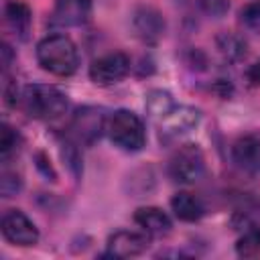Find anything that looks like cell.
Wrapping results in <instances>:
<instances>
[{
	"mask_svg": "<svg viewBox=\"0 0 260 260\" xmlns=\"http://www.w3.org/2000/svg\"><path fill=\"white\" fill-rule=\"evenodd\" d=\"M39 65L53 75H73L79 65V53L75 43L65 35H49L37 45Z\"/></svg>",
	"mask_w": 260,
	"mask_h": 260,
	"instance_id": "1",
	"label": "cell"
},
{
	"mask_svg": "<svg viewBox=\"0 0 260 260\" xmlns=\"http://www.w3.org/2000/svg\"><path fill=\"white\" fill-rule=\"evenodd\" d=\"M20 108L37 120H55L67 110V98L53 85L32 83L22 89L18 95Z\"/></svg>",
	"mask_w": 260,
	"mask_h": 260,
	"instance_id": "2",
	"label": "cell"
},
{
	"mask_svg": "<svg viewBox=\"0 0 260 260\" xmlns=\"http://www.w3.org/2000/svg\"><path fill=\"white\" fill-rule=\"evenodd\" d=\"M106 132L110 140L128 152H136L146 142V132L142 120L130 110H118L106 120Z\"/></svg>",
	"mask_w": 260,
	"mask_h": 260,
	"instance_id": "3",
	"label": "cell"
},
{
	"mask_svg": "<svg viewBox=\"0 0 260 260\" xmlns=\"http://www.w3.org/2000/svg\"><path fill=\"white\" fill-rule=\"evenodd\" d=\"M205 173V158L199 146L183 144L169 160V175L177 183H195Z\"/></svg>",
	"mask_w": 260,
	"mask_h": 260,
	"instance_id": "4",
	"label": "cell"
},
{
	"mask_svg": "<svg viewBox=\"0 0 260 260\" xmlns=\"http://www.w3.org/2000/svg\"><path fill=\"white\" fill-rule=\"evenodd\" d=\"M128 69H130L128 55L116 51V53H108V55L95 59L89 65V77L95 85H114L126 77Z\"/></svg>",
	"mask_w": 260,
	"mask_h": 260,
	"instance_id": "5",
	"label": "cell"
},
{
	"mask_svg": "<svg viewBox=\"0 0 260 260\" xmlns=\"http://www.w3.org/2000/svg\"><path fill=\"white\" fill-rule=\"evenodd\" d=\"M2 234L8 242L16 246H32L39 240V232L35 223L18 209H10L2 217Z\"/></svg>",
	"mask_w": 260,
	"mask_h": 260,
	"instance_id": "6",
	"label": "cell"
},
{
	"mask_svg": "<svg viewBox=\"0 0 260 260\" xmlns=\"http://www.w3.org/2000/svg\"><path fill=\"white\" fill-rule=\"evenodd\" d=\"M91 16L89 0H57L51 12L53 26H79Z\"/></svg>",
	"mask_w": 260,
	"mask_h": 260,
	"instance_id": "7",
	"label": "cell"
},
{
	"mask_svg": "<svg viewBox=\"0 0 260 260\" xmlns=\"http://www.w3.org/2000/svg\"><path fill=\"white\" fill-rule=\"evenodd\" d=\"M150 240L146 234L140 232H130V230H120L108 238V254L114 258H130L138 256L148 248Z\"/></svg>",
	"mask_w": 260,
	"mask_h": 260,
	"instance_id": "8",
	"label": "cell"
},
{
	"mask_svg": "<svg viewBox=\"0 0 260 260\" xmlns=\"http://www.w3.org/2000/svg\"><path fill=\"white\" fill-rule=\"evenodd\" d=\"M132 26L138 39H142L144 43H156L165 32V18L156 8L140 6L134 12Z\"/></svg>",
	"mask_w": 260,
	"mask_h": 260,
	"instance_id": "9",
	"label": "cell"
},
{
	"mask_svg": "<svg viewBox=\"0 0 260 260\" xmlns=\"http://www.w3.org/2000/svg\"><path fill=\"white\" fill-rule=\"evenodd\" d=\"M71 130L73 134L81 140V142H93L102 130H106V120L102 116L100 110L95 108H83L75 114L73 122H71Z\"/></svg>",
	"mask_w": 260,
	"mask_h": 260,
	"instance_id": "10",
	"label": "cell"
},
{
	"mask_svg": "<svg viewBox=\"0 0 260 260\" xmlns=\"http://www.w3.org/2000/svg\"><path fill=\"white\" fill-rule=\"evenodd\" d=\"M232 156L240 169L258 173L260 171V136L248 134L238 138L232 148Z\"/></svg>",
	"mask_w": 260,
	"mask_h": 260,
	"instance_id": "11",
	"label": "cell"
},
{
	"mask_svg": "<svg viewBox=\"0 0 260 260\" xmlns=\"http://www.w3.org/2000/svg\"><path fill=\"white\" fill-rule=\"evenodd\" d=\"M134 221L146 234H152V236H167L173 228L171 217L158 207H140V209H136Z\"/></svg>",
	"mask_w": 260,
	"mask_h": 260,
	"instance_id": "12",
	"label": "cell"
},
{
	"mask_svg": "<svg viewBox=\"0 0 260 260\" xmlns=\"http://www.w3.org/2000/svg\"><path fill=\"white\" fill-rule=\"evenodd\" d=\"M160 124H165V130H162V132H169V134L177 136V134H183V132L193 130V128L199 124V112L193 110V108L175 106V108L160 120Z\"/></svg>",
	"mask_w": 260,
	"mask_h": 260,
	"instance_id": "13",
	"label": "cell"
},
{
	"mask_svg": "<svg viewBox=\"0 0 260 260\" xmlns=\"http://www.w3.org/2000/svg\"><path fill=\"white\" fill-rule=\"evenodd\" d=\"M171 207L175 211V215L183 221H197L203 213H205V205L203 201L193 195V193H187V191H181L177 193L173 199H171Z\"/></svg>",
	"mask_w": 260,
	"mask_h": 260,
	"instance_id": "14",
	"label": "cell"
},
{
	"mask_svg": "<svg viewBox=\"0 0 260 260\" xmlns=\"http://www.w3.org/2000/svg\"><path fill=\"white\" fill-rule=\"evenodd\" d=\"M4 20L20 39H24L30 26V10L22 2H8L4 8Z\"/></svg>",
	"mask_w": 260,
	"mask_h": 260,
	"instance_id": "15",
	"label": "cell"
},
{
	"mask_svg": "<svg viewBox=\"0 0 260 260\" xmlns=\"http://www.w3.org/2000/svg\"><path fill=\"white\" fill-rule=\"evenodd\" d=\"M175 106H177V104L173 102L171 93H169V91H162V89H154V91H150L148 98H146V110H148V114H150L154 120H158V122H160Z\"/></svg>",
	"mask_w": 260,
	"mask_h": 260,
	"instance_id": "16",
	"label": "cell"
},
{
	"mask_svg": "<svg viewBox=\"0 0 260 260\" xmlns=\"http://www.w3.org/2000/svg\"><path fill=\"white\" fill-rule=\"evenodd\" d=\"M236 252L242 258H254L260 254V228L258 225L246 228V232L240 236L236 244Z\"/></svg>",
	"mask_w": 260,
	"mask_h": 260,
	"instance_id": "17",
	"label": "cell"
},
{
	"mask_svg": "<svg viewBox=\"0 0 260 260\" xmlns=\"http://www.w3.org/2000/svg\"><path fill=\"white\" fill-rule=\"evenodd\" d=\"M18 144H20V138H18L16 130L10 128L8 124H2V130H0V154H2V158L6 160L10 154H14L18 150Z\"/></svg>",
	"mask_w": 260,
	"mask_h": 260,
	"instance_id": "18",
	"label": "cell"
},
{
	"mask_svg": "<svg viewBox=\"0 0 260 260\" xmlns=\"http://www.w3.org/2000/svg\"><path fill=\"white\" fill-rule=\"evenodd\" d=\"M217 45H219V51H221L228 59H238V57H242V55H244V49H246V45H244L240 39L232 37V35L219 37V39H217Z\"/></svg>",
	"mask_w": 260,
	"mask_h": 260,
	"instance_id": "19",
	"label": "cell"
},
{
	"mask_svg": "<svg viewBox=\"0 0 260 260\" xmlns=\"http://www.w3.org/2000/svg\"><path fill=\"white\" fill-rule=\"evenodd\" d=\"M0 189H2V195H4V197L14 195V193L20 189V179H18V175L4 171V173H2V179H0Z\"/></svg>",
	"mask_w": 260,
	"mask_h": 260,
	"instance_id": "20",
	"label": "cell"
},
{
	"mask_svg": "<svg viewBox=\"0 0 260 260\" xmlns=\"http://www.w3.org/2000/svg\"><path fill=\"white\" fill-rule=\"evenodd\" d=\"M242 20H244L248 26L260 28V0L248 4V6L242 10Z\"/></svg>",
	"mask_w": 260,
	"mask_h": 260,
	"instance_id": "21",
	"label": "cell"
},
{
	"mask_svg": "<svg viewBox=\"0 0 260 260\" xmlns=\"http://www.w3.org/2000/svg\"><path fill=\"white\" fill-rule=\"evenodd\" d=\"M201 6H203V10L207 14L221 16L230 8V0H201Z\"/></svg>",
	"mask_w": 260,
	"mask_h": 260,
	"instance_id": "22",
	"label": "cell"
},
{
	"mask_svg": "<svg viewBox=\"0 0 260 260\" xmlns=\"http://www.w3.org/2000/svg\"><path fill=\"white\" fill-rule=\"evenodd\" d=\"M248 81L252 85H260V63H254L250 69H248Z\"/></svg>",
	"mask_w": 260,
	"mask_h": 260,
	"instance_id": "23",
	"label": "cell"
}]
</instances>
